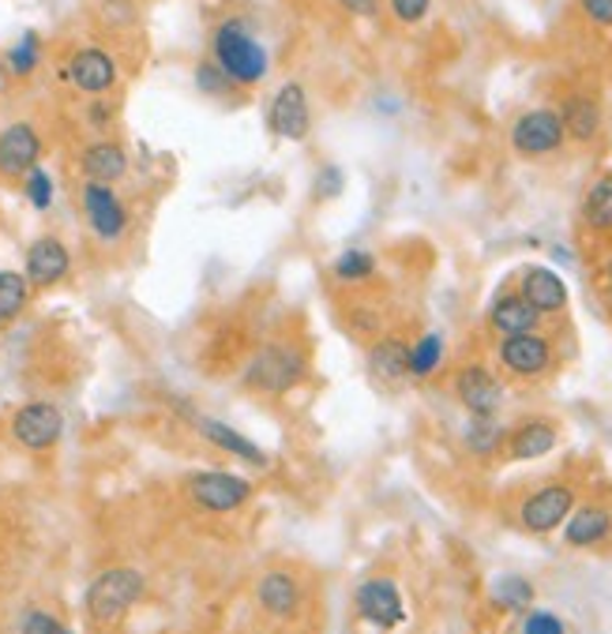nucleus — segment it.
<instances>
[{"mask_svg": "<svg viewBox=\"0 0 612 634\" xmlns=\"http://www.w3.org/2000/svg\"><path fill=\"white\" fill-rule=\"evenodd\" d=\"M211 61L218 64V72H222L233 87H255V83L267 76V64H271L263 42L255 39L241 20L218 23V31L211 39Z\"/></svg>", "mask_w": 612, "mask_h": 634, "instance_id": "f257e3e1", "label": "nucleus"}, {"mask_svg": "<svg viewBox=\"0 0 612 634\" xmlns=\"http://www.w3.org/2000/svg\"><path fill=\"white\" fill-rule=\"evenodd\" d=\"M143 586H147L143 575L132 571V567H109L87 586V615L98 627H117L143 597Z\"/></svg>", "mask_w": 612, "mask_h": 634, "instance_id": "f03ea898", "label": "nucleus"}, {"mask_svg": "<svg viewBox=\"0 0 612 634\" xmlns=\"http://www.w3.org/2000/svg\"><path fill=\"white\" fill-rule=\"evenodd\" d=\"M305 375V353L289 342H271L249 361L244 369V383L263 394H282Z\"/></svg>", "mask_w": 612, "mask_h": 634, "instance_id": "7ed1b4c3", "label": "nucleus"}, {"mask_svg": "<svg viewBox=\"0 0 612 634\" xmlns=\"http://www.w3.org/2000/svg\"><path fill=\"white\" fill-rule=\"evenodd\" d=\"M564 121L556 109H529L511 128V146H515L523 158H545V154L560 151L564 146Z\"/></svg>", "mask_w": 612, "mask_h": 634, "instance_id": "20e7f679", "label": "nucleus"}, {"mask_svg": "<svg viewBox=\"0 0 612 634\" xmlns=\"http://www.w3.org/2000/svg\"><path fill=\"white\" fill-rule=\"evenodd\" d=\"M79 199H84V218H87L90 233H95L98 241H106V244L121 241L124 229H128V210L121 204V196L113 192V185L87 181L84 192H79Z\"/></svg>", "mask_w": 612, "mask_h": 634, "instance_id": "39448f33", "label": "nucleus"}, {"mask_svg": "<svg viewBox=\"0 0 612 634\" xmlns=\"http://www.w3.org/2000/svg\"><path fill=\"white\" fill-rule=\"evenodd\" d=\"M188 495L196 507L211 511V514H230L237 507H244L252 495V484L237 473H199L188 481Z\"/></svg>", "mask_w": 612, "mask_h": 634, "instance_id": "423d86ee", "label": "nucleus"}, {"mask_svg": "<svg viewBox=\"0 0 612 634\" xmlns=\"http://www.w3.org/2000/svg\"><path fill=\"white\" fill-rule=\"evenodd\" d=\"M267 128L278 140L300 143L313 132V109H308V95L300 83H282L275 102L267 109Z\"/></svg>", "mask_w": 612, "mask_h": 634, "instance_id": "0eeeda50", "label": "nucleus"}, {"mask_svg": "<svg viewBox=\"0 0 612 634\" xmlns=\"http://www.w3.org/2000/svg\"><path fill=\"white\" fill-rule=\"evenodd\" d=\"M496 357H500V364H504L511 375L534 380V375L549 372L553 342L545 335H537V330H534V335H511V338H500Z\"/></svg>", "mask_w": 612, "mask_h": 634, "instance_id": "6e6552de", "label": "nucleus"}, {"mask_svg": "<svg viewBox=\"0 0 612 634\" xmlns=\"http://www.w3.org/2000/svg\"><path fill=\"white\" fill-rule=\"evenodd\" d=\"M64 417L53 402H26L23 409H15L12 436L20 439L26 450H50L61 439Z\"/></svg>", "mask_w": 612, "mask_h": 634, "instance_id": "1a4fd4ad", "label": "nucleus"}, {"mask_svg": "<svg viewBox=\"0 0 612 634\" xmlns=\"http://www.w3.org/2000/svg\"><path fill=\"white\" fill-rule=\"evenodd\" d=\"M68 271H72V252L64 248L61 237H39V241L26 248L23 274H26V282H31V289L57 286Z\"/></svg>", "mask_w": 612, "mask_h": 634, "instance_id": "9d476101", "label": "nucleus"}, {"mask_svg": "<svg viewBox=\"0 0 612 634\" xmlns=\"http://www.w3.org/2000/svg\"><path fill=\"white\" fill-rule=\"evenodd\" d=\"M455 394H459V402L470 409V417H496L500 402H504V387H500V380L485 364H466V369H459V375H455Z\"/></svg>", "mask_w": 612, "mask_h": 634, "instance_id": "9b49d317", "label": "nucleus"}, {"mask_svg": "<svg viewBox=\"0 0 612 634\" xmlns=\"http://www.w3.org/2000/svg\"><path fill=\"white\" fill-rule=\"evenodd\" d=\"M64 76H68V83L76 90L98 98L117 87V61L109 57L106 50H98V45H84V50L68 61V72H64Z\"/></svg>", "mask_w": 612, "mask_h": 634, "instance_id": "f8f14e48", "label": "nucleus"}, {"mask_svg": "<svg viewBox=\"0 0 612 634\" xmlns=\"http://www.w3.org/2000/svg\"><path fill=\"white\" fill-rule=\"evenodd\" d=\"M571 507H575V492L568 484H549V489L529 495L523 511H518V518H523V526L529 533H553L556 526L568 522Z\"/></svg>", "mask_w": 612, "mask_h": 634, "instance_id": "ddd939ff", "label": "nucleus"}, {"mask_svg": "<svg viewBox=\"0 0 612 634\" xmlns=\"http://www.w3.org/2000/svg\"><path fill=\"white\" fill-rule=\"evenodd\" d=\"M42 158V135L34 124H8L0 132V173L4 177H26Z\"/></svg>", "mask_w": 612, "mask_h": 634, "instance_id": "4468645a", "label": "nucleus"}, {"mask_svg": "<svg viewBox=\"0 0 612 634\" xmlns=\"http://www.w3.org/2000/svg\"><path fill=\"white\" fill-rule=\"evenodd\" d=\"M358 612L361 620L376 623V627L391 631L406 620V609H402V597H398V586L391 578H369V582L358 590Z\"/></svg>", "mask_w": 612, "mask_h": 634, "instance_id": "2eb2a0df", "label": "nucleus"}, {"mask_svg": "<svg viewBox=\"0 0 612 634\" xmlns=\"http://www.w3.org/2000/svg\"><path fill=\"white\" fill-rule=\"evenodd\" d=\"M537 324H542V311L529 305L523 293H504V297H496V305L489 311V327L496 330L500 338L534 335Z\"/></svg>", "mask_w": 612, "mask_h": 634, "instance_id": "dca6fc26", "label": "nucleus"}, {"mask_svg": "<svg viewBox=\"0 0 612 634\" xmlns=\"http://www.w3.org/2000/svg\"><path fill=\"white\" fill-rule=\"evenodd\" d=\"M523 297L534 305L542 316H553V311H564L568 308V286H564V278L549 266H529L523 274Z\"/></svg>", "mask_w": 612, "mask_h": 634, "instance_id": "f3484780", "label": "nucleus"}, {"mask_svg": "<svg viewBox=\"0 0 612 634\" xmlns=\"http://www.w3.org/2000/svg\"><path fill=\"white\" fill-rule=\"evenodd\" d=\"M79 170H84L87 181H98V185H113L128 173V154L121 143L113 140H98L90 143L84 154H79Z\"/></svg>", "mask_w": 612, "mask_h": 634, "instance_id": "a211bd4d", "label": "nucleus"}, {"mask_svg": "<svg viewBox=\"0 0 612 634\" xmlns=\"http://www.w3.org/2000/svg\"><path fill=\"white\" fill-rule=\"evenodd\" d=\"M255 601H260L263 612L282 615V620H286V615H294L297 604H300L297 578L286 575V571H267L260 578V586H255Z\"/></svg>", "mask_w": 612, "mask_h": 634, "instance_id": "6ab92c4d", "label": "nucleus"}, {"mask_svg": "<svg viewBox=\"0 0 612 634\" xmlns=\"http://www.w3.org/2000/svg\"><path fill=\"white\" fill-rule=\"evenodd\" d=\"M556 428L549 425V420H529V425L515 428L507 436V455L518 458V462H534V458L549 455V450L556 447Z\"/></svg>", "mask_w": 612, "mask_h": 634, "instance_id": "aec40b11", "label": "nucleus"}, {"mask_svg": "<svg viewBox=\"0 0 612 634\" xmlns=\"http://www.w3.org/2000/svg\"><path fill=\"white\" fill-rule=\"evenodd\" d=\"M199 431H204L207 444H215L218 450H226V455L241 458V462H252V466H267V455H263L260 447L252 444V439H244L241 431L222 425V420H199Z\"/></svg>", "mask_w": 612, "mask_h": 634, "instance_id": "412c9836", "label": "nucleus"}, {"mask_svg": "<svg viewBox=\"0 0 612 634\" xmlns=\"http://www.w3.org/2000/svg\"><path fill=\"white\" fill-rule=\"evenodd\" d=\"M609 533H612V514L605 507H582L571 514L564 540H568L571 548H590V545H601Z\"/></svg>", "mask_w": 612, "mask_h": 634, "instance_id": "4be33fe9", "label": "nucleus"}, {"mask_svg": "<svg viewBox=\"0 0 612 634\" xmlns=\"http://www.w3.org/2000/svg\"><path fill=\"white\" fill-rule=\"evenodd\" d=\"M369 369L383 383L406 380L409 375V346L402 342V338H380V342L369 349Z\"/></svg>", "mask_w": 612, "mask_h": 634, "instance_id": "5701e85b", "label": "nucleus"}, {"mask_svg": "<svg viewBox=\"0 0 612 634\" xmlns=\"http://www.w3.org/2000/svg\"><path fill=\"white\" fill-rule=\"evenodd\" d=\"M564 135H571L575 143H590L593 135L601 132V106L593 102V98H568L564 102Z\"/></svg>", "mask_w": 612, "mask_h": 634, "instance_id": "b1692460", "label": "nucleus"}, {"mask_svg": "<svg viewBox=\"0 0 612 634\" xmlns=\"http://www.w3.org/2000/svg\"><path fill=\"white\" fill-rule=\"evenodd\" d=\"M31 282L20 271H0V327L15 324L23 316L26 300H31Z\"/></svg>", "mask_w": 612, "mask_h": 634, "instance_id": "393cba45", "label": "nucleus"}, {"mask_svg": "<svg viewBox=\"0 0 612 634\" xmlns=\"http://www.w3.org/2000/svg\"><path fill=\"white\" fill-rule=\"evenodd\" d=\"M582 222L590 229H612V173L593 181L582 196Z\"/></svg>", "mask_w": 612, "mask_h": 634, "instance_id": "a878e982", "label": "nucleus"}, {"mask_svg": "<svg viewBox=\"0 0 612 634\" xmlns=\"http://www.w3.org/2000/svg\"><path fill=\"white\" fill-rule=\"evenodd\" d=\"M444 361V338L440 335H425L422 342L409 346V375H417V380H425V375H433L440 369Z\"/></svg>", "mask_w": 612, "mask_h": 634, "instance_id": "bb28decb", "label": "nucleus"}, {"mask_svg": "<svg viewBox=\"0 0 612 634\" xmlns=\"http://www.w3.org/2000/svg\"><path fill=\"white\" fill-rule=\"evenodd\" d=\"M372 271H376V255L361 252V248H350V252H342L335 260L338 282H364V278H372Z\"/></svg>", "mask_w": 612, "mask_h": 634, "instance_id": "cd10ccee", "label": "nucleus"}, {"mask_svg": "<svg viewBox=\"0 0 612 634\" xmlns=\"http://www.w3.org/2000/svg\"><path fill=\"white\" fill-rule=\"evenodd\" d=\"M504 439V428L496 425V417H473L466 428V447L478 450V455H492Z\"/></svg>", "mask_w": 612, "mask_h": 634, "instance_id": "c85d7f7f", "label": "nucleus"}, {"mask_svg": "<svg viewBox=\"0 0 612 634\" xmlns=\"http://www.w3.org/2000/svg\"><path fill=\"white\" fill-rule=\"evenodd\" d=\"M39 57H42V42H39V34L34 31H26L20 42L8 50V68L15 72V76H31L34 68H39Z\"/></svg>", "mask_w": 612, "mask_h": 634, "instance_id": "c756f323", "label": "nucleus"}, {"mask_svg": "<svg viewBox=\"0 0 612 634\" xmlns=\"http://www.w3.org/2000/svg\"><path fill=\"white\" fill-rule=\"evenodd\" d=\"M496 601L504 604V609H526L529 601H534V586L526 582V578H500L496 582Z\"/></svg>", "mask_w": 612, "mask_h": 634, "instance_id": "7c9ffc66", "label": "nucleus"}, {"mask_svg": "<svg viewBox=\"0 0 612 634\" xmlns=\"http://www.w3.org/2000/svg\"><path fill=\"white\" fill-rule=\"evenodd\" d=\"M23 188H26V199H31L34 210H50L53 207V177L45 170H39V165L26 173Z\"/></svg>", "mask_w": 612, "mask_h": 634, "instance_id": "2f4dec72", "label": "nucleus"}, {"mask_svg": "<svg viewBox=\"0 0 612 634\" xmlns=\"http://www.w3.org/2000/svg\"><path fill=\"white\" fill-rule=\"evenodd\" d=\"M196 87L204 90V95H230L233 83L218 72L215 61H207V64H199V68H196Z\"/></svg>", "mask_w": 612, "mask_h": 634, "instance_id": "473e14b6", "label": "nucleus"}, {"mask_svg": "<svg viewBox=\"0 0 612 634\" xmlns=\"http://www.w3.org/2000/svg\"><path fill=\"white\" fill-rule=\"evenodd\" d=\"M23 634H72V631L64 627L57 615H50V612H26Z\"/></svg>", "mask_w": 612, "mask_h": 634, "instance_id": "72a5a7b5", "label": "nucleus"}, {"mask_svg": "<svg viewBox=\"0 0 612 634\" xmlns=\"http://www.w3.org/2000/svg\"><path fill=\"white\" fill-rule=\"evenodd\" d=\"M523 634H564V623L553 612H529L523 620Z\"/></svg>", "mask_w": 612, "mask_h": 634, "instance_id": "f704fd0d", "label": "nucleus"}, {"mask_svg": "<svg viewBox=\"0 0 612 634\" xmlns=\"http://www.w3.org/2000/svg\"><path fill=\"white\" fill-rule=\"evenodd\" d=\"M428 4L433 0H391V12H395L398 23H422L428 15Z\"/></svg>", "mask_w": 612, "mask_h": 634, "instance_id": "c9c22d12", "label": "nucleus"}, {"mask_svg": "<svg viewBox=\"0 0 612 634\" xmlns=\"http://www.w3.org/2000/svg\"><path fill=\"white\" fill-rule=\"evenodd\" d=\"M579 4L593 26H612V0H579Z\"/></svg>", "mask_w": 612, "mask_h": 634, "instance_id": "e433bc0d", "label": "nucleus"}, {"mask_svg": "<svg viewBox=\"0 0 612 634\" xmlns=\"http://www.w3.org/2000/svg\"><path fill=\"white\" fill-rule=\"evenodd\" d=\"M350 15H376L380 0H338Z\"/></svg>", "mask_w": 612, "mask_h": 634, "instance_id": "4c0bfd02", "label": "nucleus"}, {"mask_svg": "<svg viewBox=\"0 0 612 634\" xmlns=\"http://www.w3.org/2000/svg\"><path fill=\"white\" fill-rule=\"evenodd\" d=\"M324 185H319V196H338V188H342V177H338V170L335 165H327L324 170Z\"/></svg>", "mask_w": 612, "mask_h": 634, "instance_id": "58836bf2", "label": "nucleus"}, {"mask_svg": "<svg viewBox=\"0 0 612 634\" xmlns=\"http://www.w3.org/2000/svg\"><path fill=\"white\" fill-rule=\"evenodd\" d=\"M90 121H95V124H106V121H113V106H106V102H95V106H90Z\"/></svg>", "mask_w": 612, "mask_h": 634, "instance_id": "ea45409f", "label": "nucleus"}, {"mask_svg": "<svg viewBox=\"0 0 612 634\" xmlns=\"http://www.w3.org/2000/svg\"><path fill=\"white\" fill-rule=\"evenodd\" d=\"M605 274H609V297H612V260H609V271H605Z\"/></svg>", "mask_w": 612, "mask_h": 634, "instance_id": "a19ab883", "label": "nucleus"}]
</instances>
